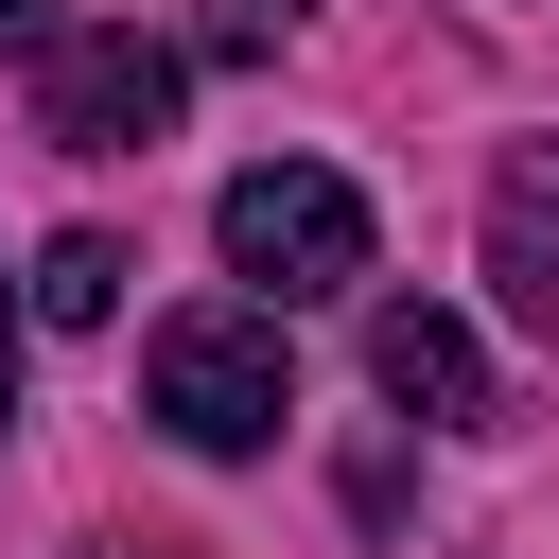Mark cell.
<instances>
[{
    "mask_svg": "<svg viewBox=\"0 0 559 559\" xmlns=\"http://www.w3.org/2000/svg\"><path fill=\"white\" fill-rule=\"evenodd\" d=\"M210 245H227V280H262V297H349V280H367V192L314 175V157H245V175L210 192Z\"/></svg>",
    "mask_w": 559,
    "mask_h": 559,
    "instance_id": "cell-1",
    "label": "cell"
},
{
    "mask_svg": "<svg viewBox=\"0 0 559 559\" xmlns=\"http://www.w3.org/2000/svg\"><path fill=\"white\" fill-rule=\"evenodd\" d=\"M140 402H157V437H175V454H262V437L297 419L280 314H175V332L140 349Z\"/></svg>",
    "mask_w": 559,
    "mask_h": 559,
    "instance_id": "cell-2",
    "label": "cell"
},
{
    "mask_svg": "<svg viewBox=\"0 0 559 559\" xmlns=\"http://www.w3.org/2000/svg\"><path fill=\"white\" fill-rule=\"evenodd\" d=\"M175 87H192V52H175V35H140V17H105V35H52V52H35V122H52L70 157H140V140L175 122Z\"/></svg>",
    "mask_w": 559,
    "mask_h": 559,
    "instance_id": "cell-3",
    "label": "cell"
},
{
    "mask_svg": "<svg viewBox=\"0 0 559 559\" xmlns=\"http://www.w3.org/2000/svg\"><path fill=\"white\" fill-rule=\"evenodd\" d=\"M367 384H384L402 419H437V437H489V419H507V402H489V349H472L437 297H384V314H367Z\"/></svg>",
    "mask_w": 559,
    "mask_h": 559,
    "instance_id": "cell-4",
    "label": "cell"
},
{
    "mask_svg": "<svg viewBox=\"0 0 559 559\" xmlns=\"http://www.w3.org/2000/svg\"><path fill=\"white\" fill-rule=\"evenodd\" d=\"M489 297H507L524 332H559V140H524V157L489 175Z\"/></svg>",
    "mask_w": 559,
    "mask_h": 559,
    "instance_id": "cell-5",
    "label": "cell"
},
{
    "mask_svg": "<svg viewBox=\"0 0 559 559\" xmlns=\"http://www.w3.org/2000/svg\"><path fill=\"white\" fill-rule=\"evenodd\" d=\"M35 314H52V332H105V314H122V245H105V227H52V245H35Z\"/></svg>",
    "mask_w": 559,
    "mask_h": 559,
    "instance_id": "cell-6",
    "label": "cell"
},
{
    "mask_svg": "<svg viewBox=\"0 0 559 559\" xmlns=\"http://www.w3.org/2000/svg\"><path fill=\"white\" fill-rule=\"evenodd\" d=\"M297 17H314V0H210V52H280Z\"/></svg>",
    "mask_w": 559,
    "mask_h": 559,
    "instance_id": "cell-7",
    "label": "cell"
},
{
    "mask_svg": "<svg viewBox=\"0 0 559 559\" xmlns=\"http://www.w3.org/2000/svg\"><path fill=\"white\" fill-rule=\"evenodd\" d=\"M70 35V0H0V52H52Z\"/></svg>",
    "mask_w": 559,
    "mask_h": 559,
    "instance_id": "cell-8",
    "label": "cell"
},
{
    "mask_svg": "<svg viewBox=\"0 0 559 559\" xmlns=\"http://www.w3.org/2000/svg\"><path fill=\"white\" fill-rule=\"evenodd\" d=\"M0 437H17V297H0Z\"/></svg>",
    "mask_w": 559,
    "mask_h": 559,
    "instance_id": "cell-9",
    "label": "cell"
},
{
    "mask_svg": "<svg viewBox=\"0 0 559 559\" xmlns=\"http://www.w3.org/2000/svg\"><path fill=\"white\" fill-rule=\"evenodd\" d=\"M87 559H192V542H87Z\"/></svg>",
    "mask_w": 559,
    "mask_h": 559,
    "instance_id": "cell-10",
    "label": "cell"
}]
</instances>
